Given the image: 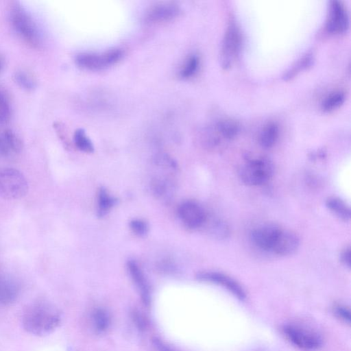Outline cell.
Wrapping results in <instances>:
<instances>
[{"instance_id":"15","label":"cell","mask_w":351,"mask_h":351,"mask_svg":"<svg viewBox=\"0 0 351 351\" xmlns=\"http://www.w3.org/2000/svg\"><path fill=\"white\" fill-rule=\"evenodd\" d=\"M23 149L21 138L11 130L0 131V154L10 156L19 154Z\"/></svg>"},{"instance_id":"8","label":"cell","mask_w":351,"mask_h":351,"mask_svg":"<svg viewBox=\"0 0 351 351\" xmlns=\"http://www.w3.org/2000/svg\"><path fill=\"white\" fill-rule=\"evenodd\" d=\"M197 279L204 282L220 285L232 293L240 300H245L246 293L243 288L231 277L215 271H202L196 276Z\"/></svg>"},{"instance_id":"26","label":"cell","mask_w":351,"mask_h":351,"mask_svg":"<svg viewBox=\"0 0 351 351\" xmlns=\"http://www.w3.org/2000/svg\"><path fill=\"white\" fill-rule=\"evenodd\" d=\"M211 234L218 239H225L229 235L228 225L220 219H215L210 226Z\"/></svg>"},{"instance_id":"21","label":"cell","mask_w":351,"mask_h":351,"mask_svg":"<svg viewBox=\"0 0 351 351\" xmlns=\"http://www.w3.org/2000/svg\"><path fill=\"white\" fill-rule=\"evenodd\" d=\"M199 64V58L197 54L189 55L180 68L179 75L182 78H189L197 71Z\"/></svg>"},{"instance_id":"11","label":"cell","mask_w":351,"mask_h":351,"mask_svg":"<svg viewBox=\"0 0 351 351\" xmlns=\"http://www.w3.org/2000/svg\"><path fill=\"white\" fill-rule=\"evenodd\" d=\"M178 213L182 222L191 228H199L206 221L204 208L193 201L183 202L179 207Z\"/></svg>"},{"instance_id":"31","label":"cell","mask_w":351,"mask_h":351,"mask_svg":"<svg viewBox=\"0 0 351 351\" xmlns=\"http://www.w3.org/2000/svg\"><path fill=\"white\" fill-rule=\"evenodd\" d=\"M132 231L140 236L145 234L148 231V225L144 221L134 219L130 224Z\"/></svg>"},{"instance_id":"13","label":"cell","mask_w":351,"mask_h":351,"mask_svg":"<svg viewBox=\"0 0 351 351\" xmlns=\"http://www.w3.org/2000/svg\"><path fill=\"white\" fill-rule=\"evenodd\" d=\"M300 245V238L293 231L281 228L271 251L276 254L287 256L294 253Z\"/></svg>"},{"instance_id":"5","label":"cell","mask_w":351,"mask_h":351,"mask_svg":"<svg viewBox=\"0 0 351 351\" xmlns=\"http://www.w3.org/2000/svg\"><path fill=\"white\" fill-rule=\"evenodd\" d=\"M121 49L112 48L102 52H82L75 56V61L80 67L89 70H100L109 67L123 57Z\"/></svg>"},{"instance_id":"30","label":"cell","mask_w":351,"mask_h":351,"mask_svg":"<svg viewBox=\"0 0 351 351\" xmlns=\"http://www.w3.org/2000/svg\"><path fill=\"white\" fill-rule=\"evenodd\" d=\"M333 312L337 317L345 323L350 324V314L349 309L341 304L335 305L333 308Z\"/></svg>"},{"instance_id":"9","label":"cell","mask_w":351,"mask_h":351,"mask_svg":"<svg viewBox=\"0 0 351 351\" xmlns=\"http://www.w3.org/2000/svg\"><path fill=\"white\" fill-rule=\"evenodd\" d=\"M180 12V8L174 3H158L147 10L145 19L152 23L168 22L178 17Z\"/></svg>"},{"instance_id":"17","label":"cell","mask_w":351,"mask_h":351,"mask_svg":"<svg viewBox=\"0 0 351 351\" xmlns=\"http://www.w3.org/2000/svg\"><path fill=\"white\" fill-rule=\"evenodd\" d=\"M326 207L339 219L344 221L350 219V209L347 204L339 197L332 196L326 201Z\"/></svg>"},{"instance_id":"28","label":"cell","mask_w":351,"mask_h":351,"mask_svg":"<svg viewBox=\"0 0 351 351\" xmlns=\"http://www.w3.org/2000/svg\"><path fill=\"white\" fill-rule=\"evenodd\" d=\"M131 317L140 330H145L148 326V321L147 318L138 311L134 309L131 312Z\"/></svg>"},{"instance_id":"1","label":"cell","mask_w":351,"mask_h":351,"mask_svg":"<svg viewBox=\"0 0 351 351\" xmlns=\"http://www.w3.org/2000/svg\"><path fill=\"white\" fill-rule=\"evenodd\" d=\"M61 322L59 311L47 301L29 304L22 315V324L29 333L43 336L53 331Z\"/></svg>"},{"instance_id":"16","label":"cell","mask_w":351,"mask_h":351,"mask_svg":"<svg viewBox=\"0 0 351 351\" xmlns=\"http://www.w3.org/2000/svg\"><path fill=\"white\" fill-rule=\"evenodd\" d=\"M19 292V284L10 277L0 279V303L8 304L14 302Z\"/></svg>"},{"instance_id":"33","label":"cell","mask_w":351,"mask_h":351,"mask_svg":"<svg viewBox=\"0 0 351 351\" xmlns=\"http://www.w3.org/2000/svg\"><path fill=\"white\" fill-rule=\"evenodd\" d=\"M350 247H346L340 254V261L346 266L350 267Z\"/></svg>"},{"instance_id":"29","label":"cell","mask_w":351,"mask_h":351,"mask_svg":"<svg viewBox=\"0 0 351 351\" xmlns=\"http://www.w3.org/2000/svg\"><path fill=\"white\" fill-rule=\"evenodd\" d=\"M311 61V56L310 55H306L304 56L301 60H300L297 64L293 66V68L289 70L286 75H285V78L291 77L295 73L298 72V71L302 69L303 68L306 67Z\"/></svg>"},{"instance_id":"19","label":"cell","mask_w":351,"mask_h":351,"mask_svg":"<svg viewBox=\"0 0 351 351\" xmlns=\"http://www.w3.org/2000/svg\"><path fill=\"white\" fill-rule=\"evenodd\" d=\"M14 80L23 90L31 91L36 88L37 81L32 73L25 70H19L14 74Z\"/></svg>"},{"instance_id":"2","label":"cell","mask_w":351,"mask_h":351,"mask_svg":"<svg viewBox=\"0 0 351 351\" xmlns=\"http://www.w3.org/2000/svg\"><path fill=\"white\" fill-rule=\"evenodd\" d=\"M10 16L12 25L19 36L31 47L39 48L42 38L38 26L19 1L12 3Z\"/></svg>"},{"instance_id":"7","label":"cell","mask_w":351,"mask_h":351,"mask_svg":"<svg viewBox=\"0 0 351 351\" xmlns=\"http://www.w3.org/2000/svg\"><path fill=\"white\" fill-rule=\"evenodd\" d=\"M240 46V32L235 24L231 23L226 29L221 45V60L224 68L231 64L239 51Z\"/></svg>"},{"instance_id":"27","label":"cell","mask_w":351,"mask_h":351,"mask_svg":"<svg viewBox=\"0 0 351 351\" xmlns=\"http://www.w3.org/2000/svg\"><path fill=\"white\" fill-rule=\"evenodd\" d=\"M11 114L10 105L4 94L0 91V125L8 121Z\"/></svg>"},{"instance_id":"3","label":"cell","mask_w":351,"mask_h":351,"mask_svg":"<svg viewBox=\"0 0 351 351\" xmlns=\"http://www.w3.org/2000/svg\"><path fill=\"white\" fill-rule=\"evenodd\" d=\"M274 166L266 158H258L247 161L239 170L242 182L249 186H258L266 183L274 175Z\"/></svg>"},{"instance_id":"10","label":"cell","mask_w":351,"mask_h":351,"mask_svg":"<svg viewBox=\"0 0 351 351\" xmlns=\"http://www.w3.org/2000/svg\"><path fill=\"white\" fill-rule=\"evenodd\" d=\"M349 25L348 12L342 2L333 0L330 2L326 28L332 33L345 31Z\"/></svg>"},{"instance_id":"32","label":"cell","mask_w":351,"mask_h":351,"mask_svg":"<svg viewBox=\"0 0 351 351\" xmlns=\"http://www.w3.org/2000/svg\"><path fill=\"white\" fill-rule=\"evenodd\" d=\"M152 343L156 351H179L169 346L158 337L152 339Z\"/></svg>"},{"instance_id":"23","label":"cell","mask_w":351,"mask_h":351,"mask_svg":"<svg viewBox=\"0 0 351 351\" xmlns=\"http://www.w3.org/2000/svg\"><path fill=\"white\" fill-rule=\"evenodd\" d=\"M73 141L75 145L79 149L88 153L93 152V145L83 129L78 128L75 131Z\"/></svg>"},{"instance_id":"12","label":"cell","mask_w":351,"mask_h":351,"mask_svg":"<svg viewBox=\"0 0 351 351\" xmlns=\"http://www.w3.org/2000/svg\"><path fill=\"white\" fill-rule=\"evenodd\" d=\"M280 230L281 228L275 223H265L252 231L251 239L260 249L271 251Z\"/></svg>"},{"instance_id":"14","label":"cell","mask_w":351,"mask_h":351,"mask_svg":"<svg viewBox=\"0 0 351 351\" xmlns=\"http://www.w3.org/2000/svg\"><path fill=\"white\" fill-rule=\"evenodd\" d=\"M128 268L131 278L138 289L142 302L145 306H149L151 304L150 289L143 271L136 263L133 261H128Z\"/></svg>"},{"instance_id":"34","label":"cell","mask_w":351,"mask_h":351,"mask_svg":"<svg viewBox=\"0 0 351 351\" xmlns=\"http://www.w3.org/2000/svg\"><path fill=\"white\" fill-rule=\"evenodd\" d=\"M1 62H0V69H1Z\"/></svg>"},{"instance_id":"6","label":"cell","mask_w":351,"mask_h":351,"mask_svg":"<svg viewBox=\"0 0 351 351\" xmlns=\"http://www.w3.org/2000/svg\"><path fill=\"white\" fill-rule=\"evenodd\" d=\"M282 332L293 346L304 351H315L322 344V338L317 332L298 325L286 324Z\"/></svg>"},{"instance_id":"22","label":"cell","mask_w":351,"mask_h":351,"mask_svg":"<svg viewBox=\"0 0 351 351\" xmlns=\"http://www.w3.org/2000/svg\"><path fill=\"white\" fill-rule=\"evenodd\" d=\"M95 328L99 332L106 331L110 324V318L108 311L104 308H97L93 315Z\"/></svg>"},{"instance_id":"4","label":"cell","mask_w":351,"mask_h":351,"mask_svg":"<svg viewBox=\"0 0 351 351\" xmlns=\"http://www.w3.org/2000/svg\"><path fill=\"white\" fill-rule=\"evenodd\" d=\"M28 182L24 175L14 168L0 169V195L6 199L23 197L28 191Z\"/></svg>"},{"instance_id":"24","label":"cell","mask_w":351,"mask_h":351,"mask_svg":"<svg viewBox=\"0 0 351 351\" xmlns=\"http://www.w3.org/2000/svg\"><path fill=\"white\" fill-rule=\"evenodd\" d=\"M117 202V199L110 196L106 189L101 188L98 194V214L104 215Z\"/></svg>"},{"instance_id":"20","label":"cell","mask_w":351,"mask_h":351,"mask_svg":"<svg viewBox=\"0 0 351 351\" xmlns=\"http://www.w3.org/2000/svg\"><path fill=\"white\" fill-rule=\"evenodd\" d=\"M216 130L224 138H232L238 134L239 125L234 120L223 119L217 123Z\"/></svg>"},{"instance_id":"25","label":"cell","mask_w":351,"mask_h":351,"mask_svg":"<svg viewBox=\"0 0 351 351\" xmlns=\"http://www.w3.org/2000/svg\"><path fill=\"white\" fill-rule=\"evenodd\" d=\"M344 93L341 91H336L327 96L322 104L324 110H331L339 106L344 101Z\"/></svg>"},{"instance_id":"18","label":"cell","mask_w":351,"mask_h":351,"mask_svg":"<svg viewBox=\"0 0 351 351\" xmlns=\"http://www.w3.org/2000/svg\"><path fill=\"white\" fill-rule=\"evenodd\" d=\"M278 125L273 122L268 123L261 133V145L265 148L272 147L278 139Z\"/></svg>"}]
</instances>
